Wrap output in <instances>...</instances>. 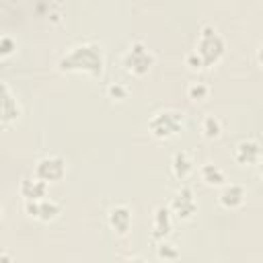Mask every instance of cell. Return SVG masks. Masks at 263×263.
Masks as SVG:
<instances>
[{"instance_id":"obj_1","label":"cell","mask_w":263,"mask_h":263,"mask_svg":"<svg viewBox=\"0 0 263 263\" xmlns=\"http://www.w3.org/2000/svg\"><path fill=\"white\" fill-rule=\"evenodd\" d=\"M105 66L103 47L97 41H80L74 43L60 60L58 68L62 72H84L90 76H101Z\"/></svg>"},{"instance_id":"obj_2","label":"cell","mask_w":263,"mask_h":263,"mask_svg":"<svg viewBox=\"0 0 263 263\" xmlns=\"http://www.w3.org/2000/svg\"><path fill=\"white\" fill-rule=\"evenodd\" d=\"M193 51H195V53L199 55V60L203 62V68L214 66V64L222 58V53H224V39H222V35L218 33V29H216L214 25L205 23V25L199 29L197 45H195Z\"/></svg>"},{"instance_id":"obj_3","label":"cell","mask_w":263,"mask_h":263,"mask_svg":"<svg viewBox=\"0 0 263 263\" xmlns=\"http://www.w3.org/2000/svg\"><path fill=\"white\" fill-rule=\"evenodd\" d=\"M121 66L127 74L134 76H144L150 72V68L154 66V53L146 47V43L142 41H132L129 47L123 51L121 55Z\"/></svg>"},{"instance_id":"obj_4","label":"cell","mask_w":263,"mask_h":263,"mask_svg":"<svg viewBox=\"0 0 263 263\" xmlns=\"http://www.w3.org/2000/svg\"><path fill=\"white\" fill-rule=\"evenodd\" d=\"M183 121H185V115L183 111L179 109H160L156 111L150 121H148V132L154 136V138H173L177 132H181L183 127Z\"/></svg>"},{"instance_id":"obj_5","label":"cell","mask_w":263,"mask_h":263,"mask_svg":"<svg viewBox=\"0 0 263 263\" xmlns=\"http://www.w3.org/2000/svg\"><path fill=\"white\" fill-rule=\"evenodd\" d=\"M168 208H171L173 214H177L179 220H189V218H193V214L197 212V201H195L193 189H191L189 185H181V187L173 193Z\"/></svg>"},{"instance_id":"obj_6","label":"cell","mask_w":263,"mask_h":263,"mask_svg":"<svg viewBox=\"0 0 263 263\" xmlns=\"http://www.w3.org/2000/svg\"><path fill=\"white\" fill-rule=\"evenodd\" d=\"M66 175V160L58 154H47L37 160L35 164V177H39L45 183L60 181Z\"/></svg>"},{"instance_id":"obj_7","label":"cell","mask_w":263,"mask_h":263,"mask_svg":"<svg viewBox=\"0 0 263 263\" xmlns=\"http://www.w3.org/2000/svg\"><path fill=\"white\" fill-rule=\"evenodd\" d=\"M25 212L39 222H51L60 214V203L51 197L33 199V201H25Z\"/></svg>"},{"instance_id":"obj_8","label":"cell","mask_w":263,"mask_h":263,"mask_svg":"<svg viewBox=\"0 0 263 263\" xmlns=\"http://www.w3.org/2000/svg\"><path fill=\"white\" fill-rule=\"evenodd\" d=\"M261 156H263L261 144L253 138H245L234 146V160L238 164H257Z\"/></svg>"},{"instance_id":"obj_9","label":"cell","mask_w":263,"mask_h":263,"mask_svg":"<svg viewBox=\"0 0 263 263\" xmlns=\"http://www.w3.org/2000/svg\"><path fill=\"white\" fill-rule=\"evenodd\" d=\"M171 230H173L171 208L168 205H156L154 214H152V238L154 240H166Z\"/></svg>"},{"instance_id":"obj_10","label":"cell","mask_w":263,"mask_h":263,"mask_svg":"<svg viewBox=\"0 0 263 263\" xmlns=\"http://www.w3.org/2000/svg\"><path fill=\"white\" fill-rule=\"evenodd\" d=\"M0 90H2V117L0 119H2V127H8L12 121L21 117V105L6 82L0 84Z\"/></svg>"},{"instance_id":"obj_11","label":"cell","mask_w":263,"mask_h":263,"mask_svg":"<svg viewBox=\"0 0 263 263\" xmlns=\"http://www.w3.org/2000/svg\"><path fill=\"white\" fill-rule=\"evenodd\" d=\"M107 220H109V226L117 232V234H127L129 226H132V210L123 203H117L109 210L107 214Z\"/></svg>"},{"instance_id":"obj_12","label":"cell","mask_w":263,"mask_h":263,"mask_svg":"<svg viewBox=\"0 0 263 263\" xmlns=\"http://www.w3.org/2000/svg\"><path fill=\"white\" fill-rule=\"evenodd\" d=\"M18 193L25 197V201L43 199V197H47V183L41 181L39 177H23V181L18 185Z\"/></svg>"},{"instance_id":"obj_13","label":"cell","mask_w":263,"mask_h":263,"mask_svg":"<svg viewBox=\"0 0 263 263\" xmlns=\"http://www.w3.org/2000/svg\"><path fill=\"white\" fill-rule=\"evenodd\" d=\"M171 171H173V175H175L179 181L187 179V177L191 175V171H193V160H191L189 152H185V150H175L173 156H171Z\"/></svg>"},{"instance_id":"obj_14","label":"cell","mask_w":263,"mask_h":263,"mask_svg":"<svg viewBox=\"0 0 263 263\" xmlns=\"http://www.w3.org/2000/svg\"><path fill=\"white\" fill-rule=\"evenodd\" d=\"M245 197H247V189H245L240 183H230V185H224V189H222V193H220V203H222L224 208L232 210V208L242 205Z\"/></svg>"},{"instance_id":"obj_15","label":"cell","mask_w":263,"mask_h":263,"mask_svg":"<svg viewBox=\"0 0 263 263\" xmlns=\"http://www.w3.org/2000/svg\"><path fill=\"white\" fill-rule=\"evenodd\" d=\"M199 175H201V179H203L208 185H224V181H226L224 171H222L218 164H212V162H205V164L199 168Z\"/></svg>"},{"instance_id":"obj_16","label":"cell","mask_w":263,"mask_h":263,"mask_svg":"<svg viewBox=\"0 0 263 263\" xmlns=\"http://www.w3.org/2000/svg\"><path fill=\"white\" fill-rule=\"evenodd\" d=\"M201 132H203L205 138L214 140V138H218L222 134V121L216 115H205L203 121H201Z\"/></svg>"},{"instance_id":"obj_17","label":"cell","mask_w":263,"mask_h":263,"mask_svg":"<svg viewBox=\"0 0 263 263\" xmlns=\"http://www.w3.org/2000/svg\"><path fill=\"white\" fill-rule=\"evenodd\" d=\"M156 255L160 259H177L179 257V247L175 242H168V240H158L156 245Z\"/></svg>"},{"instance_id":"obj_18","label":"cell","mask_w":263,"mask_h":263,"mask_svg":"<svg viewBox=\"0 0 263 263\" xmlns=\"http://www.w3.org/2000/svg\"><path fill=\"white\" fill-rule=\"evenodd\" d=\"M208 92H210V86H208L205 82H189V86H187V95H189V99H193V101L205 99Z\"/></svg>"},{"instance_id":"obj_19","label":"cell","mask_w":263,"mask_h":263,"mask_svg":"<svg viewBox=\"0 0 263 263\" xmlns=\"http://www.w3.org/2000/svg\"><path fill=\"white\" fill-rule=\"evenodd\" d=\"M14 49H16V41H14L10 35H2V37H0V55L6 58V55H10Z\"/></svg>"},{"instance_id":"obj_20","label":"cell","mask_w":263,"mask_h":263,"mask_svg":"<svg viewBox=\"0 0 263 263\" xmlns=\"http://www.w3.org/2000/svg\"><path fill=\"white\" fill-rule=\"evenodd\" d=\"M107 92H109V97H111V99H117V101H123V99H127V88H125L123 84H119V82H113V84H109Z\"/></svg>"},{"instance_id":"obj_21","label":"cell","mask_w":263,"mask_h":263,"mask_svg":"<svg viewBox=\"0 0 263 263\" xmlns=\"http://www.w3.org/2000/svg\"><path fill=\"white\" fill-rule=\"evenodd\" d=\"M121 263H146V261H144L140 255H132V257H125Z\"/></svg>"},{"instance_id":"obj_22","label":"cell","mask_w":263,"mask_h":263,"mask_svg":"<svg viewBox=\"0 0 263 263\" xmlns=\"http://www.w3.org/2000/svg\"><path fill=\"white\" fill-rule=\"evenodd\" d=\"M257 62L259 64H263V43L259 45V49H257Z\"/></svg>"},{"instance_id":"obj_23","label":"cell","mask_w":263,"mask_h":263,"mask_svg":"<svg viewBox=\"0 0 263 263\" xmlns=\"http://www.w3.org/2000/svg\"><path fill=\"white\" fill-rule=\"evenodd\" d=\"M2 263H10V255H8V251H2Z\"/></svg>"},{"instance_id":"obj_24","label":"cell","mask_w":263,"mask_h":263,"mask_svg":"<svg viewBox=\"0 0 263 263\" xmlns=\"http://www.w3.org/2000/svg\"><path fill=\"white\" fill-rule=\"evenodd\" d=\"M257 171H259V175L263 177V156L259 158V162H257Z\"/></svg>"}]
</instances>
